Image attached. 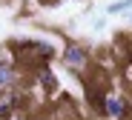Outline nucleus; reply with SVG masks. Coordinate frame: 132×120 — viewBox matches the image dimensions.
<instances>
[{"label": "nucleus", "mask_w": 132, "mask_h": 120, "mask_svg": "<svg viewBox=\"0 0 132 120\" xmlns=\"http://www.w3.org/2000/svg\"><path fill=\"white\" fill-rule=\"evenodd\" d=\"M32 80H35L40 89H46V91H55V89H57V77H55V71H52L49 66H43V69H35Z\"/></svg>", "instance_id": "obj_5"}, {"label": "nucleus", "mask_w": 132, "mask_h": 120, "mask_svg": "<svg viewBox=\"0 0 132 120\" xmlns=\"http://www.w3.org/2000/svg\"><path fill=\"white\" fill-rule=\"evenodd\" d=\"M126 120H132V114H129V117H126Z\"/></svg>", "instance_id": "obj_8"}, {"label": "nucleus", "mask_w": 132, "mask_h": 120, "mask_svg": "<svg viewBox=\"0 0 132 120\" xmlns=\"http://www.w3.org/2000/svg\"><path fill=\"white\" fill-rule=\"evenodd\" d=\"M126 9H132V0H118V3L109 6V14H115V12H126Z\"/></svg>", "instance_id": "obj_7"}, {"label": "nucleus", "mask_w": 132, "mask_h": 120, "mask_svg": "<svg viewBox=\"0 0 132 120\" xmlns=\"http://www.w3.org/2000/svg\"><path fill=\"white\" fill-rule=\"evenodd\" d=\"M103 114H106V117H112V120H126V117L132 114L129 100H126V97H118V94H106Z\"/></svg>", "instance_id": "obj_3"}, {"label": "nucleus", "mask_w": 132, "mask_h": 120, "mask_svg": "<svg viewBox=\"0 0 132 120\" xmlns=\"http://www.w3.org/2000/svg\"><path fill=\"white\" fill-rule=\"evenodd\" d=\"M129 20H132V14H129Z\"/></svg>", "instance_id": "obj_10"}, {"label": "nucleus", "mask_w": 132, "mask_h": 120, "mask_svg": "<svg viewBox=\"0 0 132 120\" xmlns=\"http://www.w3.org/2000/svg\"><path fill=\"white\" fill-rule=\"evenodd\" d=\"M20 103V94H17V89L14 91H3L0 94V120H9L12 114H14V106Z\"/></svg>", "instance_id": "obj_6"}, {"label": "nucleus", "mask_w": 132, "mask_h": 120, "mask_svg": "<svg viewBox=\"0 0 132 120\" xmlns=\"http://www.w3.org/2000/svg\"><path fill=\"white\" fill-rule=\"evenodd\" d=\"M17 83H20V71L14 69V63H0V94L14 91Z\"/></svg>", "instance_id": "obj_4"}, {"label": "nucleus", "mask_w": 132, "mask_h": 120, "mask_svg": "<svg viewBox=\"0 0 132 120\" xmlns=\"http://www.w3.org/2000/svg\"><path fill=\"white\" fill-rule=\"evenodd\" d=\"M52 57H55V46L46 43V40H20V43H14V63H20V66L43 69V66H49Z\"/></svg>", "instance_id": "obj_1"}, {"label": "nucleus", "mask_w": 132, "mask_h": 120, "mask_svg": "<svg viewBox=\"0 0 132 120\" xmlns=\"http://www.w3.org/2000/svg\"><path fill=\"white\" fill-rule=\"evenodd\" d=\"M60 60H63L66 69L78 71V75H83V71L89 69V54H86V49H80L78 43H69V46H66L63 54H60Z\"/></svg>", "instance_id": "obj_2"}, {"label": "nucleus", "mask_w": 132, "mask_h": 120, "mask_svg": "<svg viewBox=\"0 0 132 120\" xmlns=\"http://www.w3.org/2000/svg\"><path fill=\"white\" fill-rule=\"evenodd\" d=\"M129 69H132V60H129Z\"/></svg>", "instance_id": "obj_9"}]
</instances>
